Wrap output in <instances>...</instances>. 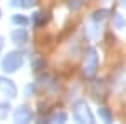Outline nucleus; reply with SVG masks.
<instances>
[{
  "instance_id": "obj_1",
  "label": "nucleus",
  "mask_w": 126,
  "mask_h": 124,
  "mask_svg": "<svg viewBox=\"0 0 126 124\" xmlns=\"http://www.w3.org/2000/svg\"><path fill=\"white\" fill-rule=\"evenodd\" d=\"M24 64V57L20 52H10L2 59V69L5 72H14Z\"/></svg>"
},
{
  "instance_id": "obj_2",
  "label": "nucleus",
  "mask_w": 126,
  "mask_h": 124,
  "mask_svg": "<svg viewBox=\"0 0 126 124\" xmlns=\"http://www.w3.org/2000/svg\"><path fill=\"white\" fill-rule=\"evenodd\" d=\"M74 119L78 123H94V117L91 114L89 107L84 101H79L74 106Z\"/></svg>"
},
{
  "instance_id": "obj_3",
  "label": "nucleus",
  "mask_w": 126,
  "mask_h": 124,
  "mask_svg": "<svg viewBox=\"0 0 126 124\" xmlns=\"http://www.w3.org/2000/svg\"><path fill=\"white\" fill-rule=\"evenodd\" d=\"M96 69H97V52H96V49H91L89 55L86 57V62H84V74H86V77H89V79L94 77Z\"/></svg>"
},
{
  "instance_id": "obj_4",
  "label": "nucleus",
  "mask_w": 126,
  "mask_h": 124,
  "mask_svg": "<svg viewBox=\"0 0 126 124\" xmlns=\"http://www.w3.org/2000/svg\"><path fill=\"white\" fill-rule=\"evenodd\" d=\"M30 119H32V111H30L27 106H20L19 109L15 111V114H14V121L15 123H29Z\"/></svg>"
},
{
  "instance_id": "obj_5",
  "label": "nucleus",
  "mask_w": 126,
  "mask_h": 124,
  "mask_svg": "<svg viewBox=\"0 0 126 124\" xmlns=\"http://www.w3.org/2000/svg\"><path fill=\"white\" fill-rule=\"evenodd\" d=\"M0 89L5 92V96H9L10 99L17 96V87L15 84L10 81V79H5V77H0Z\"/></svg>"
},
{
  "instance_id": "obj_6",
  "label": "nucleus",
  "mask_w": 126,
  "mask_h": 124,
  "mask_svg": "<svg viewBox=\"0 0 126 124\" xmlns=\"http://www.w3.org/2000/svg\"><path fill=\"white\" fill-rule=\"evenodd\" d=\"M12 40L15 44H27L29 42V32L25 29H15L12 32Z\"/></svg>"
},
{
  "instance_id": "obj_7",
  "label": "nucleus",
  "mask_w": 126,
  "mask_h": 124,
  "mask_svg": "<svg viewBox=\"0 0 126 124\" xmlns=\"http://www.w3.org/2000/svg\"><path fill=\"white\" fill-rule=\"evenodd\" d=\"M97 114L101 116L106 123H111V121H113V116H111V112L108 111L106 107H99V109H97Z\"/></svg>"
},
{
  "instance_id": "obj_8",
  "label": "nucleus",
  "mask_w": 126,
  "mask_h": 124,
  "mask_svg": "<svg viewBox=\"0 0 126 124\" xmlns=\"http://www.w3.org/2000/svg\"><path fill=\"white\" fill-rule=\"evenodd\" d=\"M9 109H10L9 102H0V119H5V117H7Z\"/></svg>"
},
{
  "instance_id": "obj_9",
  "label": "nucleus",
  "mask_w": 126,
  "mask_h": 124,
  "mask_svg": "<svg viewBox=\"0 0 126 124\" xmlns=\"http://www.w3.org/2000/svg\"><path fill=\"white\" fill-rule=\"evenodd\" d=\"M12 22H14V24H17V25H25L29 20H27V17H24V15L17 14V15H14V17H12Z\"/></svg>"
},
{
  "instance_id": "obj_10",
  "label": "nucleus",
  "mask_w": 126,
  "mask_h": 124,
  "mask_svg": "<svg viewBox=\"0 0 126 124\" xmlns=\"http://www.w3.org/2000/svg\"><path fill=\"white\" fill-rule=\"evenodd\" d=\"M114 25H116V29H123L126 25V20L123 19L121 14H116V15H114Z\"/></svg>"
},
{
  "instance_id": "obj_11",
  "label": "nucleus",
  "mask_w": 126,
  "mask_h": 124,
  "mask_svg": "<svg viewBox=\"0 0 126 124\" xmlns=\"http://www.w3.org/2000/svg\"><path fill=\"white\" fill-rule=\"evenodd\" d=\"M46 22V17H44V14H40V12H35L34 14V24L35 25H42Z\"/></svg>"
},
{
  "instance_id": "obj_12",
  "label": "nucleus",
  "mask_w": 126,
  "mask_h": 124,
  "mask_svg": "<svg viewBox=\"0 0 126 124\" xmlns=\"http://www.w3.org/2000/svg\"><path fill=\"white\" fill-rule=\"evenodd\" d=\"M106 10H99V12H96L94 14V17H93V20L94 22H101V20H104V17H106Z\"/></svg>"
},
{
  "instance_id": "obj_13",
  "label": "nucleus",
  "mask_w": 126,
  "mask_h": 124,
  "mask_svg": "<svg viewBox=\"0 0 126 124\" xmlns=\"http://www.w3.org/2000/svg\"><path fill=\"white\" fill-rule=\"evenodd\" d=\"M66 121H67L66 112H59V114L54 116V123H66Z\"/></svg>"
},
{
  "instance_id": "obj_14",
  "label": "nucleus",
  "mask_w": 126,
  "mask_h": 124,
  "mask_svg": "<svg viewBox=\"0 0 126 124\" xmlns=\"http://www.w3.org/2000/svg\"><path fill=\"white\" fill-rule=\"evenodd\" d=\"M44 66H46V64H44V60H42V59H35V60L32 62V67H34L35 70H40Z\"/></svg>"
},
{
  "instance_id": "obj_15",
  "label": "nucleus",
  "mask_w": 126,
  "mask_h": 124,
  "mask_svg": "<svg viewBox=\"0 0 126 124\" xmlns=\"http://www.w3.org/2000/svg\"><path fill=\"white\" fill-rule=\"evenodd\" d=\"M69 7L72 10H78V9H81V2H79V0H71V2H69Z\"/></svg>"
},
{
  "instance_id": "obj_16",
  "label": "nucleus",
  "mask_w": 126,
  "mask_h": 124,
  "mask_svg": "<svg viewBox=\"0 0 126 124\" xmlns=\"http://www.w3.org/2000/svg\"><path fill=\"white\" fill-rule=\"evenodd\" d=\"M20 3H22V7H32L35 3V0H20Z\"/></svg>"
},
{
  "instance_id": "obj_17",
  "label": "nucleus",
  "mask_w": 126,
  "mask_h": 124,
  "mask_svg": "<svg viewBox=\"0 0 126 124\" xmlns=\"http://www.w3.org/2000/svg\"><path fill=\"white\" fill-rule=\"evenodd\" d=\"M30 92H35V87L34 86H27L25 87V96H30Z\"/></svg>"
},
{
  "instance_id": "obj_18",
  "label": "nucleus",
  "mask_w": 126,
  "mask_h": 124,
  "mask_svg": "<svg viewBox=\"0 0 126 124\" xmlns=\"http://www.w3.org/2000/svg\"><path fill=\"white\" fill-rule=\"evenodd\" d=\"M19 3H20V0H10V5H14V7L19 5Z\"/></svg>"
},
{
  "instance_id": "obj_19",
  "label": "nucleus",
  "mask_w": 126,
  "mask_h": 124,
  "mask_svg": "<svg viewBox=\"0 0 126 124\" xmlns=\"http://www.w3.org/2000/svg\"><path fill=\"white\" fill-rule=\"evenodd\" d=\"M2 49H3V39L0 37V52H2Z\"/></svg>"
},
{
  "instance_id": "obj_20",
  "label": "nucleus",
  "mask_w": 126,
  "mask_h": 124,
  "mask_svg": "<svg viewBox=\"0 0 126 124\" xmlns=\"http://www.w3.org/2000/svg\"><path fill=\"white\" fill-rule=\"evenodd\" d=\"M123 7H126V0H123Z\"/></svg>"
},
{
  "instance_id": "obj_21",
  "label": "nucleus",
  "mask_w": 126,
  "mask_h": 124,
  "mask_svg": "<svg viewBox=\"0 0 126 124\" xmlns=\"http://www.w3.org/2000/svg\"><path fill=\"white\" fill-rule=\"evenodd\" d=\"M106 2H108V0H106Z\"/></svg>"
}]
</instances>
